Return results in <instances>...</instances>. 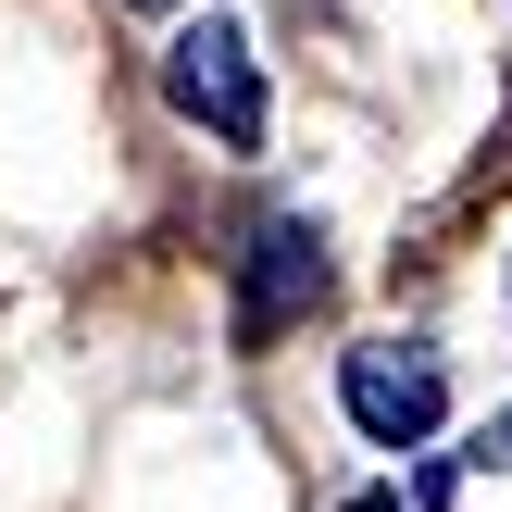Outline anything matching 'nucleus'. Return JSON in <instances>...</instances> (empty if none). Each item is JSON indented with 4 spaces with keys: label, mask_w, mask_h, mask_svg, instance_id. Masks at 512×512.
Here are the masks:
<instances>
[{
    "label": "nucleus",
    "mask_w": 512,
    "mask_h": 512,
    "mask_svg": "<svg viewBox=\"0 0 512 512\" xmlns=\"http://www.w3.org/2000/svg\"><path fill=\"white\" fill-rule=\"evenodd\" d=\"M338 400H350V425H363L375 450H413V438H438L450 375H438V350L375 338V350H350V363H338Z\"/></svg>",
    "instance_id": "1"
},
{
    "label": "nucleus",
    "mask_w": 512,
    "mask_h": 512,
    "mask_svg": "<svg viewBox=\"0 0 512 512\" xmlns=\"http://www.w3.org/2000/svg\"><path fill=\"white\" fill-rule=\"evenodd\" d=\"M163 88H175V113H200L225 150H263V75H250V38H238L225 13H200L188 38H175Z\"/></svg>",
    "instance_id": "2"
},
{
    "label": "nucleus",
    "mask_w": 512,
    "mask_h": 512,
    "mask_svg": "<svg viewBox=\"0 0 512 512\" xmlns=\"http://www.w3.org/2000/svg\"><path fill=\"white\" fill-rule=\"evenodd\" d=\"M325 300V250H313V225H275L263 238V288H250V338H263L275 313H313Z\"/></svg>",
    "instance_id": "3"
}]
</instances>
